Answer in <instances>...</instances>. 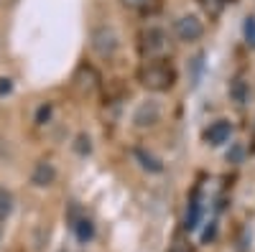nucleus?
<instances>
[{"label":"nucleus","mask_w":255,"mask_h":252,"mask_svg":"<svg viewBox=\"0 0 255 252\" xmlns=\"http://www.w3.org/2000/svg\"><path fill=\"white\" fill-rule=\"evenodd\" d=\"M138 84L148 92H168L176 84V69L166 59L161 61H145L138 69Z\"/></svg>","instance_id":"f257e3e1"},{"label":"nucleus","mask_w":255,"mask_h":252,"mask_svg":"<svg viewBox=\"0 0 255 252\" xmlns=\"http://www.w3.org/2000/svg\"><path fill=\"white\" fill-rule=\"evenodd\" d=\"M138 54L143 61H161L171 54V36L161 26H145L138 31Z\"/></svg>","instance_id":"f03ea898"},{"label":"nucleus","mask_w":255,"mask_h":252,"mask_svg":"<svg viewBox=\"0 0 255 252\" xmlns=\"http://www.w3.org/2000/svg\"><path fill=\"white\" fill-rule=\"evenodd\" d=\"M92 49H95V54L102 56V59H113V56L118 54V49H120V36H118V31H115L113 26H108V23L97 26V28L92 31Z\"/></svg>","instance_id":"7ed1b4c3"},{"label":"nucleus","mask_w":255,"mask_h":252,"mask_svg":"<svg viewBox=\"0 0 255 252\" xmlns=\"http://www.w3.org/2000/svg\"><path fill=\"white\" fill-rule=\"evenodd\" d=\"M72 84H74V89H77L82 97H92V94H97V92H100L102 79H100V74H97V69H95V67L82 64V67L74 72Z\"/></svg>","instance_id":"20e7f679"},{"label":"nucleus","mask_w":255,"mask_h":252,"mask_svg":"<svg viewBox=\"0 0 255 252\" xmlns=\"http://www.w3.org/2000/svg\"><path fill=\"white\" fill-rule=\"evenodd\" d=\"M174 33H176V38L181 41V44H194V41H199L204 36V23L191 13L179 15L176 23H174Z\"/></svg>","instance_id":"39448f33"},{"label":"nucleus","mask_w":255,"mask_h":252,"mask_svg":"<svg viewBox=\"0 0 255 252\" xmlns=\"http://www.w3.org/2000/svg\"><path fill=\"white\" fill-rule=\"evenodd\" d=\"M202 214H204V188H202V183H197L191 196H189V204H186V217H184L186 232H194L202 224Z\"/></svg>","instance_id":"423d86ee"},{"label":"nucleus","mask_w":255,"mask_h":252,"mask_svg":"<svg viewBox=\"0 0 255 252\" xmlns=\"http://www.w3.org/2000/svg\"><path fill=\"white\" fill-rule=\"evenodd\" d=\"M158 120H161V104L153 102V99L140 102L135 115H133V125H135V128H153Z\"/></svg>","instance_id":"0eeeda50"},{"label":"nucleus","mask_w":255,"mask_h":252,"mask_svg":"<svg viewBox=\"0 0 255 252\" xmlns=\"http://www.w3.org/2000/svg\"><path fill=\"white\" fill-rule=\"evenodd\" d=\"M230 135H232V122L230 120H217L204 130V140L209 145H222V143L230 140Z\"/></svg>","instance_id":"6e6552de"},{"label":"nucleus","mask_w":255,"mask_h":252,"mask_svg":"<svg viewBox=\"0 0 255 252\" xmlns=\"http://www.w3.org/2000/svg\"><path fill=\"white\" fill-rule=\"evenodd\" d=\"M56 181V168H54V163H49V161H38L36 166H33V173H31V183L33 186H51Z\"/></svg>","instance_id":"1a4fd4ad"},{"label":"nucleus","mask_w":255,"mask_h":252,"mask_svg":"<svg viewBox=\"0 0 255 252\" xmlns=\"http://www.w3.org/2000/svg\"><path fill=\"white\" fill-rule=\"evenodd\" d=\"M72 229H74V237L79 240V242H92L95 240V224H92V219H87V217H77L74 222H72Z\"/></svg>","instance_id":"9d476101"},{"label":"nucleus","mask_w":255,"mask_h":252,"mask_svg":"<svg viewBox=\"0 0 255 252\" xmlns=\"http://www.w3.org/2000/svg\"><path fill=\"white\" fill-rule=\"evenodd\" d=\"M133 158L145 168V171H151V173H161V171H163L161 158H156L153 153H148L145 148H133Z\"/></svg>","instance_id":"9b49d317"},{"label":"nucleus","mask_w":255,"mask_h":252,"mask_svg":"<svg viewBox=\"0 0 255 252\" xmlns=\"http://www.w3.org/2000/svg\"><path fill=\"white\" fill-rule=\"evenodd\" d=\"M123 5L125 8H133L143 15H153L163 8V0H123Z\"/></svg>","instance_id":"f8f14e48"},{"label":"nucleus","mask_w":255,"mask_h":252,"mask_svg":"<svg viewBox=\"0 0 255 252\" xmlns=\"http://www.w3.org/2000/svg\"><path fill=\"white\" fill-rule=\"evenodd\" d=\"M230 97L235 99L240 107H243V104H248V99H250V87H248V82H245L243 77L232 79V84H230Z\"/></svg>","instance_id":"ddd939ff"},{"label":"nucleus","mask_w":255,"mask_h":252,"mask_svg":"<svg viewBox=\"0 0 255 252\" xmlns=\"http://www.w3.org/2000/svg\"><path fill=\"white\" fill-rule=\"evenodd\" d=\"M13 214V194L0 186V222H5Z\"/></svg>","instance_id":"4468645a"},{"label":"nucleus","mask_w":255,"mask_h":252,"mask_svg":"<svg viewBox=\"0 0 255 252\" xmlns=\"http://www.w3.org/2000/svg\"><path fill=\"white\" fill-rule=\"evenodd\" d=\"M243 31H245V41H248V46H253V49H255V18H253V15L245 20V28H243Z\"/></svg>","instance_id":"2eb2a0df"},{"label":"nucleus","mask_w":255,"mask_h":252,"mask_svg":"<svg viewBox=\"0 0 255 252\" xmlns=\"http://www.w3.org/2000/svg\"><path fill=\"white\" fill-rule=\"evenodd\" d=\"M168 252H194V247H191V242H189V240L176 237V240H174V245L168 247Z\"/></svg>","instance_id":"dca6fc26"},{"label":"nucleus","mask_w":255,"mask_h":252,"mask_svg":"<svg viewBox=\"0 0 255 252\" xmlns=\"http://www.w3.org/2000/svg\"><path fill=\"white\" fill-rule=\"evenodd\" d=\"M215 237H217V222H209L207 229L202 232V242H212Z\"/></svg>","instance_id":"f3484780"},{"label":"nucleus","mask_w":255,"mask_h":252,"mask_svg":"<svg viewBox=\"0 0 255 252\" xmlns=\"http://www.w3.org/2000/svg\"><path fill=\"white\" fill-rule=\"evenodd\" d=\"M199 3H202L209 13H220V8L227 3V0H199Z\"/></svg>","instance_id":"a211bd4d"},{"label":"nucleus","mask_w":255,"mask_h":252,"mask_svg":"<svg viewBox=\"0 0 255 252\" xmlns=\"http://www.w3.org/2000/svg\"><path fill=\"white\" fill-rule=\"evenodd\" d=\"M49 117H51V104H41V107H38V115H36V122L44 125Z\"/></svg>","instance_id":"6ab92c4d"},{"label":"nucleus","mask_w":255,"mask_h":252,"mask_svg":"<svg viewBox=\"0 0 255 252\" xmlns=\"http://www.w3.org/2000/svg\"><path fill=\"white\" fill-rule=\"evenodd\" d=\"M10 89H13V82L5 79V77H0V94H8Z\"/></svg>","instance_id":"aec40b11"},{"label":"nucleus","mask_w":255,"mask_h":252,"mask_svg":"<svg viewBox=\"0 0 255 252\" xmlns=\"http://www.w3.org/2000/svg\"><path fill=\"white\" fill-rule=\"evenodd\" d=\"M0 242H3V232H0Z\"/></svg>","instance_id":"412c9836"}]
</instances>
